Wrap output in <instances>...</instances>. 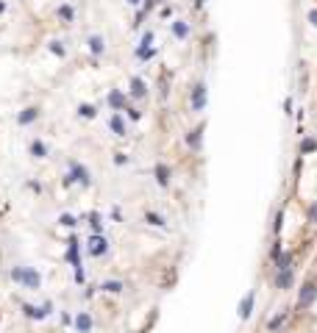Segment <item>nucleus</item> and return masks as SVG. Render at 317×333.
Listing matches in <instances>:
<instances>
[{
	"label": "nucleus",
	"mask_w": 317,
	"mask_h": 333,
	"mask_svg": "<svg viewBox=\"0 0 317 333\" xmlns=\"http://www.w3.org/2000/svg\"><path fill=\"white\" fill-rule=\"evenodd\" d=\"M73 183H78V186H84V189L92 186V172L86 170L81 161H70V170H67V178H64V186H73Z\"/></svg>",
	"instance_id": "obj_1"
},
{
	"label": "nucleus",
	"mask_w": 317,
	"mask_h": 333,
	"mask_svg": "<svg viewBox=\"0 0 317 333\" xmlns=\"http://www.w3.org/2000/svg\"><path fill=\"white\" fill-rule=\"evenodd\" d=\"M317 303V281H306L300 283L298 289V300H295V311H309Z\"/></svg>",
	"instance_id": "obj_2"
},
{
	"label": "nucleus",
	"mask_w": 317,
	"mask_h": 333,
	"mask_svg": "<svg viewBox=\"0 0 317 333\" xmlns=\"http://www.w3.org/2000/svg\"><path fill=\"white\" fill-rule=\"evenodd\" d=\"M23 316H28V319H34V322H45L48 316L56 314V306H53V300H45L42 306H31V303H23Z\"/></svg>",
	"instance_id": "obj_3"
},
{
	"label": "nucleus",
	"mask_w": 317,
	"mask_h": 333,
	"mask_svg": "<svg viewBox=\"0 0 317 333\" xmlns=\"http://www.w3.org/2000/svg\"><path fill=\"white\" fill-rule=\"evenodd\" d=\"M189 103H192V111L195 114H203L206 111V103H209V89H206L203 81H197L192 86V92H189Z\"/></svg>",
	"instance_id": "obj_4"
},
{
	"label": "nucleus",
	"mask_w": 317,
	"mask_h": 333,
	"mask_svg": "<svg viewBox=\"0 0 317 333\" xmlns=\"http://www.w3.org/2000/svg\"><path fill=\"white\" fill-rule=\"evenodd\" d=\"M86 253L92 258H100L109 253V239L103 236V233H89V239H86Z\"/></svg>",
	"instance_id": "obj_5"
},
{
	"label": "nucleus",
	"mask_w": 317,
	"mask_h": 333,
	"mask_svg": "<svg viewBox=\"0 0 317 333\" xmlns=\"http://www.w3.org/2000/svg\"><path fill=\"white\" fill-rule=\"evenodd\" d=\"M106 103H109L112 114H120V111H125L131 106V97L125 92H120V89H112V92H109V97H106Z\"/></svg>",
	"instance_id": "obj_6"
},
{
	"label": "nucleus",
	"mask_w": 317,
	"mask_h": 333,
	"mask_svg": "<svg viewBox=\"0 0 317 333\" xmlns=\"http://www.w3.org/2000/svg\"><path fill=\"white\" fill-rule=\"evenodd\" d=\"M67 261L73 269H81V242H78L75 233H70V239H67Z\"/></svg>",
	"instance_id": "obj_7"
},
{
	"label": "nucleus",
	"mask_w": 317,
	"mask_h": 333,
	"mask_svg": "<svg viewBox=\"0 0 317 333\" xmlns=\"http://www.w3.org/2000/svg\"><path fill=\"white\" fill-rule=\"evenodd\" d=\"M20 286L28 289V291H39L42 289V275L36 272L34 266H25V269H23V281H20Z\"/></svg>",
	"instance_id": "obj_8"
},
{
	"label": "nucleus",
	"mask_w": 317,
	"mask_h": 333,
	"mask_svg": "<svg viewBox=\"0 0 317 333\" xmlns=\"http://www.w3.org/2000/svg\"><path fill=\"white\" fill-rule=\"evenodd\" d=\"M253 308H256V291L250 289L245 297L240 300V308H237V316H240L242 322H248L250 316H253Z\"/></svg>",
	"instance_id": "obj_9"
},
{
	"label": "nucleus",
	"mask_w": 317,
	"mask_h": 333,
	"mask_svg": "<svg viewBox=\"0 0 317 333\" xmlns=\"http://www.w3.org/2000/svg\"><path fill=\"white\" fill-rule=\"evenodd\" d=\"M273 286L278 291H290L295 286V269H281V272H273Z\"/></svg>",
	"instance_id": "obj_10"
},
{
	"label": "nucleus",
	"mask_w": 317,
	"mask_h": 333,
	"mask_svg": "<svg viewBox=\"0 0 317 333\" xmlns=\"http://www.w3.org/2000/svg\"><path fill=\"white\" fill-rule=\"evenodd\" d=\"M290 316H292V308H281L275 316H270V319H267V333H281L284 325L290 322Z\"/></svg>",
	"instance_id": "obj_11"
},
{
	"label": "nucleus",
	"mask_w": 317,
	"mask_h": 333,
	"mask_svg": "<svg viewBox=\"0 0 317 333\" xmlns=\"http://www.w3.org/2000/svg\"><path fill=\"white\" fill-rule=\"evenodd\" d=\"M128 97H131V100H145V97H147V84L139 75H134L128 81Z\"/></svg>",
	"instance_id": "obj_12"
},
{
	"label": "nucleus",
	"mask_w": 317,
	"mask_h": 333,
	"mask_svg": "<svg viewBox=\"0 0 317 333\" xmlns=\"http://www.w3.org/2000/svg\"><path fill=\"white\" fill-rule=\"evenodd\" d=\"M73 328H75V333H92L95 331V319L89 311H78L75 314V322H73Z\"/></svg>",
	"instance_id": "obj_13"
},
{
	"label": "nucleus",
	"mask_w": 317,
	"mask_h": 333,
	"mask_svg": "<svg viewBox=\"0 0 317 333\" xmlns=\"http://www.w3.org/2000/svg\"><path fill=\"white\" fill-rule=\"evenodd\" d=\"M184 142H187V147L192 150V153H197V150L203 147V125H197V128L189 131L187 136H184Z\"/></svg>",
	"instance_id": "obj_14"
},
{
	"label": "nucleus",
	"mask_w": 317,
	"mask_h": 333,
	"mask_svg": "<svg viewBox=\"0 0 317 333\" xmlns=\"http://www.w3.org/2000/svg\"><path fill=\"white\" fill-rule=\"evenodd\" d=\"M36 120H39V109H36V106H25V109L17 114L20 128H25V125H31V122H36Z\"/></svg>",
	"instance_id": "obj_15"
},
{
	"label": "nucleus",
	"mask_w": 317,
	"mask_h": 333,
	"mask_svg": "<svg viewBox=\"0 0 317 333\" xmlns=\"http://www.w3.org/2000/svg\"><path fill=\"white\" fill-rule=\"evenodd\" d=\"M153 175H156V183H159L162 189H167V186H170L172 170L167 167V164H156V167H153Z\"/></svg>",
	"instance_id": "obj_16"
},
{
	"label": "nucleus",
	"mask_w": 317,
	"mask_h": 333,
	"mask_svg": "<svg viewBox=\"0 0 317 333\" xmlns=\"http://www.w3.org/2000/svg\"><path fill=\"white\" fill-rule=\"evenodd\" d=\"M281 269H295V253L292 250H284L281 258L273 264V272H281Z\"/></svg>",
	"instance_id": "obj_17"
},
{
	"label": "nucleus",
	"mask_w": 317,
	"mask_h": 333,
	"mask_svg": "<svg viewBox=\"0 0 317 333\" xmlns=\"http://www.w3.org/2000/svg\"><path fill=\"white\" fill-rule=\"evenodd\" d=\"M86 47H89V53L98 59V56H103V50H106V39H103L100 34H92L86 39Z\"/></svg>",
	"instance_id": "obj_18"
},
{
	"label": "nucleus",
	"mask_w": 317,
	"mask_h": 333,
	"mask_svg": "<svg viewBox=\"0 0 317 333\" xmlns=\"http://www.w3.org/2000/svg\"><path fill=\"white\" fill-rule=\"evenodd\" d=\"M109 131H112L114 136H125V120H122V114H112L109 117Z\"/></svg>",
	"instance_id": "obj_19"
},
{
	"label": "nucleus",
	"mask_w": 317,
	"mask_h": 333,
	"mask_svg": "<svg viewBox=\"0 0 317 333\" xmlns=\"http://www.w3.org/2000/svg\"><path fill=\"white\" fill-rule=\"evenodd\" d=\"M300 155H312V153H317V139L315 136H303L300 139Z\"/></svg>",
	"instance_id": "obj_20"
},
{
	"label": "nucleus",
	"mask_w": 317,
	"mask_h": 333,
	"mask_svg": "<svg viewBox=\"0 0 317 333\" xmlns=\"http://www.w3.org/2000/svg\"><path fill=\"white\" fill-rule=\"evenodd\" d=\"M122 289H125L122 281H103L100 283V291H106V294H122Z\"/></svg>",
	"instance_id": "obj_21"
},
{
	"label": "nucleus",
	"mask_w": 317,
	"mask_h": 333,
	"mask_svg": "<svg viewBox=\"0 0 317 333\" xmlns=\"http://www.w3.org/2000/svg\"><path fill=\"white\" fill-rule=\"evenodd\" d=\"M28 150H31V155H34V158H48V145H45L42 139H34Z\"/></svg>",
	"instance_id": "obj_22"
},
{
	"label": "nucleus",
	"mask_w": 317,
	"mask_h": 333,
	"mask_svg": "<svg viewBox=\"0 0 317 333\" xmlns=\"http://www.w3.org/2000/svg\"><path fill=\"white\" fill-rule=\"evenodd\" d=\"M84 220L89 222V231H92V233H103V220H100V214H98V211L86 214Z\"/></svg>",
	"instance_id": "obj_23"
},
{
	"label": "nucleus",
	"mask_w": 317,
	"mask_h": 333,
	"mask_svg": "<svg viewBox=\"0 0 317 333\" xmlns=\"http://www.w3.org/2000/svg\"><path fill=\"white\" fill-rule=\"evenodd\" d=\"M78 117H81V120H95V117H98V109H95L92 103H81V106H78Z\"/></svg>",
	"instance_id": "obj_24"
},
{
	"label": "nucleus",
	"mask_w": 317,
	"mask_h": 333,
	"mask_svg": "<svg viewBox=\"0 0 317 333\" xmlns=\"http://www.w3.org/2000/svg\"><path fill=\"white\" fill-rule=\"evenodd\" d=\"M172 36H175V39H187L189 36V25L184 20H175V22H172Z\"/></svg>",
	"instance_id": "obj_25"
},
{
	"label": "nucleus",
	"mask_w": 317,
	"mask_h": 333,
	"mask_svg": "<svg viewBox=\"0 0 317 333\" xmlns=\"http://www.w3.org/2000/svg\"><path fill=\"white\" fill-rule=\"evenodd\" d=\"M156 53H159V47L153 44V47H137V50H134V56H137L139 61H150Z\"/></svg>",
	"instance_id": "obj_26"
},
{
	"label": "nucleus",
	"mask_w": 317,
	"mask_h": 333,
	"mask_svg": "<svg viewBox=\"0 0 317 333\" xmlns=\"http://www.w3.org/2000/svg\"><path fill=\"white\" fill-rule=\"evenodd\" d=\"M145 222L147 225H153V228H164L167 222H164L162 214H156V211H145Z\"/></svg>",
	"instance_id": "obj_27"
},
{
	"label": "nucleus",
	"mask_w": 317,
	"mask_h": 333,
	"mask_svg": "<svg viewBox=\"0 0 317 333\" xmlns=\"http://www.w3.org/2000/svg\"><path fill=\"white\" fill-rule=\"evenodd\" d=\"M59 225H61V228H70V231H75L78 217H75V214H61V217H59Z\"/></svg>",
	"instance_id": "obj_28"
},
{
	"label": "nucleus",
	"mask_w": 317,
	"mask_h": 333,
	"mask_svg": "<svg viewBox=\"0 0 317 333\" xmlns=\"http://www.w3.org/2000/svg\"><path fill=\"white\" fill-rule=\"evenodd\" d=\"M59 17L64 20V22H73V20H75V9L64 3V6H59Z\"/></svg>",
	"instance_id": "obj_29"
},
{
	"label": "nucleus",
	"mask_w": 317,
	"mask_h": 333,
	"mask_svg": "<svg viewBox=\"0 0 317 333\" xmlns=\"http://www.w3.org/2000/svg\"><path fill=\"white\" fill-rule=\"evenodd\" d=\"M281 253H284V247H281V242L275 239L273 244H270V253H267V256H270V261H273V264H275V261H278V258H281Z\"/></svg>",
	"instance_id": "obj_30"
},
{
	"label": "nucleus",
	"mask_w": 317,
	"mask_h": 333,
	"mask_svg": "<svg viewBox=\"0 0 317 333\" xmlns=\"http://www.w3.org/2000/svg\"><path fill=\"white\" fill-rule=\"evenodd\" d=\"M48 50H50L53 56H59V59L67 56V50H64V44H61V42H48Z\"/></svg>",
	"instance_id": "obj_31"
},
{
	"label": "nucleus",
	"mask_w": 317,
	"mask_h": 333,
	"mask_svg": "<svg viewBox=\"0 0 317 333\" xmlns=\"http://www.w3.org/2000/svg\"><path fill=\"white\" fill-rule=\"evenodd\" d=\"M281 225H284V208H278V211H275V222H273V233H275V236L281 233Z\"/></svg>",
	"instance_id": "obj_32"
},
{
	"label": "nucleus",
	"mask_w": 317,
	"mask_h": 333,
	"mask_svg": "<svg viewBox=\"0 0 317 333\" xmlns=\"http://www.w3.org/2000/svg\"><path fill=\"white\" fill-rule=\"evenodd\" d=\"M59 322H61V328H70V325L75 322V316L70 314V311H59Z\"/></svg>",
	"instance_id": "obj_33"
},
{
	"label": "nucleus",
	"mask_w": 317,
	"mask_h": 333,
	"mask_svg": "<svg viewBox=\"0 0 317 333\" xmlns=\"http://www.w3.org/2000/svg\"><path fill=\"white\" fill-rule=\"evenodd\" d=\"M137 47H153V31H145V34H142V42H139Z\"/></svg>",
	"instance_id": "obj_34"
},
{
	"label": "nucleus",
	"mask_w": 317,
	"mask_h": 333,
	"mask_svg": "<svg viewBox=\"0 0 317 333\" xmlns=\"http://www.w3.org/2000/svg\"><path fill=\"white\" fill-rule=\"evenodd\" d=\"M23 269H25V266H11L9 278H11V281H14V283H20V281H23Z\"/></svg>",
	"instance_id": "obj_35"
},
{
	"label": "nucleus",
	"mask_w": 317,
	"mask_h": 333,
	"mask_svg": "<svg viewBox=\"0 0 317 333\" xmlns=\"http://www.w3.org/2000/svg\"><path fill=\"white\" fill-rule=\"evenodd\" d=\"M125 111H128V120H134V122H139V120H142V111H139L137 106H128Z\"/></svg>",
	"instance_id": "obj_36"
},
{
	"label": "nucleus",
	"mask_w": 317,
	"mask_h": 333,
	"mask_svg": "<svg viewBox=\"0 0 317 333\" xmlns=\"http://www.w3.org/2000/svg\"><path fill=\"white\" fill-rule=\"evenodd\" d=\"M309 222H312V225H317V200L309 205Z\"/></svg>",
	"instance_id": "obj_37"
},
{
	"label": "nucleus",
	"mask_w": 317,
	"mask_h": 333,
	"mask_svg": "<svg viewBox=\"0 0 317 333\" xmlns=\"http://www.w3.org/2000/svg\"><path fill=\"white\" fill-rule=\"evenodd\" d=\"M114 164H117V167H125V164H128V155H125V153H114Z\"/></svg>",
	"instance_id": "obj_38"
},
{
	"label": "nucleus",
	"mask_w": 317,
	"mask_h": 333,
	"mask_svg": "<svg viewBox=\"0 0 317 333\" xmlns=\"http://www.w3.org/2000/svg\"><path fill=\"white\" fill-rule=\"evenodd\" d=\"M84 278H86L84 266H81V269H75V283H84Z\"/></svg>",
	"instance_id": "obj_39"
},
{
	"label": "nucleus",
	"mask_w": 317,
	"mask_h": 333,
	"mask_svg": "<svg viewBox=\"0 0 317 333\" xmlns=\"http://www.w3.org/2000/svg\"><path fill=\"white\" fill-rule=\"evenodd\" d=\"M112 220L114 222H122V211H120V208H112Z\"/></svg>",
	"instance_id": "obj_40"
},
{
	"label": "nucleus",
	"mask_w": 317,
	"mask_h": 333,
	"mask_svg": "<svg viewBox=\"0 0 317 333\" xmlns=\"http://www.w3.org/2000/svg\"><path fill=\"white\" fill-rule=\"evenodd\" d=\"M284 114H292V97H287V100H284Z\"/></svg>",
	"instance_id": "obj_41"
},
{
	"label": "nucleus",
	"mask_w": 317,
	"mask_h": 333,
	"mask_svg": "<svg viewBox=\"0 0 317 333\" xmlns=\"http://www.w3.org/2000/svg\"><path fill=\"white\" fill-rule=\"evenodd\" d=\"M309 22H312V25L317 28V9H312V11H309Z\"/></svg>",
	"instance_id": "obj_42"
},
{
	"label": "nucleus",
	"mask_w": 317,
	"mask_h": 333,
	"mask_svg": "<svg viewBox=\"0 0 317 333\" xmlns=\"http://www.w3.org/2000/svg\"><path fill=\"white\" fill-rule=\"evenodd\" d=\"M128 6H142V0H125Z\"/></svg>",
	"instance_id": "obj_43"
},
{
	"label": "nucleus",
	"mask_w": 317,
	"mask_h": 333,
	"mask_svg": "<svg viewBox=\"0 0 317 333\" xmlns=\"http://www.w3.org/2000/svg\"><path fill=\"white\" fill-rule=\"evenodd\" d=\"M3 11H6V0H0V14H3Z\"/></svg>",
	"instance_id": "obj_44"
},
{
	"label": "nucleus",
	"mask_w": 317,
	"mask_h": 333,
	"mask_svg": "<svg viewBox=\"0 0 317 333\" xmlns=\"http://www.w3.org/2000/svg\"><path fill=\"white\" fill-rule=\"evenodd\" d=\"M137 333H139V331H137Z\"/></svg>",
	"instance_id": "obj_45"
}]
</instances>
